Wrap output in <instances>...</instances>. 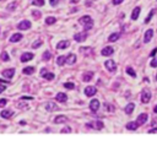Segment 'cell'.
I'll return each mask as SVG.
<instances>
[{
  "label": "cell",
  "mask_w": 157,
  "mask_h": 141,
  "mask_svg": "<svg viewBox=\"0 0 157 141\" xmlns=\"http://www.w3.org/2000/svg\"><path fill=\"white\" fill-rule=\"evenodd\" d=\"M78 22H80L81 25H84L85 31H89V30H91V28L93 27V21H92V18H91V16H89V15L82 16V17L78 20Z\"/></svg>",
  "instance_id": "cell-1"
},
{
  "label": "cell",
  "mask_w": 157,
  "mask_h": 141,
  "mask_svg": "<svg viewBox=\"0 0 157 141\" xmlns=\"http://www.w3.org/2000/svg\"><path fill=\"white\" fill-rule=\"evenodd\" d=\"M151 99V91L149 88H144L141 92V102L143 103H149Z\"/></svg>",
  "instance_id": "cell-2"
},
{
  "label": "cell",
  "mask_w": 157,
  "mask_h": 141,
  "mask_svg": "<svg viewBox=\"0 0 157 141\" xmlns=\"http://www.w3.org/2000/svg\"><path fill=\"white\" fill-rule=\"evenodd\" d=\"M86 38H87V31L78 32V33H76L74 36V39H75L76 42H84V41H86Z\"/></svg>",
  "instance_id": "cell-3"
},
{
  "label": "cell",
  "mask_w": 157,
  "mask_h": 141,
  "mask_svg": "<svg viewBox=\"0 0 157 141\" xmlns=\"http://www.w3.org/2000/svg\"><path fill=\"white\" fill-rule=\"evenodd\" d=\"M104 65H106V67H107L111 72H114L115 69H117V64H115L113 60H111V59H108L107 61L104 63Z\"/></svg>",
  "instance_id": "cell-4"
},
{
  "label": "cell",
  "mask_w": 157,
  "mask_h": 141,
  "mask_svg": "<svg viewBox=\"0 0 157 141\" xmlns=\"http://www.w3.org/2000/svg\"><path fill=\"white\" fill-rule=\"evenodd\" d=\"M97 93V88L95 87V86H89V87L85 88V95L87 96V97H92V96H95Z\"/></svg>",
  "instance_id": "cell-5"
},
{
  "label": "cell",
  "mask_w": 157,
  "mask_h": 141,
  "mask_svg": "<svg viewBox=\"0 0 157 141\" xmlns=\"http://www.w3.org/2000/svg\"><path fill=\"white\" fill-rule=\"evenodd\" d=\"M100 102H98V99L93 98L91 102H90V109L92 110V112H97L98 110V108H100Z\"/></svg>",
  "instance_id": "cell-6"
},
{
  "label": "cell",
  "mask_w": 157,
  "mask_h": 141,
  "mask_svg": "<svg viewBox=\"0 0 157 141\" xmlns=\"http://www.w3.org/2000/svg\"><path fill=\"white\" fill-rule=\"evenodd\" d=\"M31 28V22L28 20H23L22 22L18 23V30H22V31H25V30H30Z\"/></svg>",
  "instance_id": "cell-7"
},
{
  "label": "cell",
  "mask_w": 157,
  "mask_h": 141,
  "mask_svg": "<svg viewBox=\"0 0 157 141\" xmlns=\"http://www.w3.org/2000/svg\"><path fill=\"white\" fill-rule=\"evenodd\" d=\"M147 118H149V115L147 114H145V113H141L139 116H138V119H136V123L140 125H143V124H145L147 121Z\"/></svg>",
  "instance_id": "cell-8"
},
{
  "label": "cell",
  "mask_w": 157,
  "mask_h": 141,
  "mask_svg": "<svg viewBox=\"0 0 157 141\" xmlns=\"http://www.w3.org/2000/svg\"><path fill=\"white\" fill-rule=\"evenodd\" d=\"M152 36H154V30H147L145 32V36H144V42L149 43L152 39Z\"/></svg>",
  "instance_id": "cell-9"
},
{
  "label": "cell",
  "mask_w": 157,
  "mask_h": 141,
  "mask_svg": "<svg viewBox=\"0 0 157 141\" xmlns=\"http://www.w3.org/2000/svg\"><path fill=\"white\" fill-rule=\"evenodd\" d=\"M15 74V69H12V67H10V69H6V70L3 71V76L5 79H11L12 76H14Z\"/></svg>",
  "instance_id": "cell-10"
},
{
  "label": "cell",
  "mask_w": 157,
  "mask_h": 141,
  "mask_svg": "<svg viewBox=\"0 0 157 141\" xmlns=\"http://www.w3.org/2000/svg\"><path fill=\"white\" fill-rule=\"evenodd\" d=\"M33 59V54L30 53V52H26L21 55V61L22 63H26V61H30V60Z\"/></svg>",
  "instance_id": "cell-11"
},
{
  "label": "cell",
  "mask_w": 157,
  "mask_h": 141,
  "mask_svg": "<svg viewBox=\"0 0 157 141\" xmlns=\"http://www.w3.org/2000/svg\"><path fill=\"white\" fill-rule=\"evenodd\" d=\"M41 76L44 77V79H47V80H53V79H54V74L48 72L46 69H42V71H41Z\"/></svg>",
  "instance_id": "cell-12"
},
{
  "label": "cell",
  "mask_w": 157,
  "mask_h": 141,
  "mask_svg": "<svg viewBox=\"0 0 157 141\" xmlns=\"http://www.w3.org/2000/svg\"><path fill=\"white\" fill-rule=\"evenodd\" d=\"M46 109L48 110V112H54V110L59 109V107H58L55 103H53V102H48L46 104Z\"/></svg>",
  "instance_id": "cell-13"
},
{
  "label": "cell",
  "mask_w": 157,
  "mask_h": 141,
  "mask_svg": "<svg viewBox=\"0 0 157 141\" xmlns=\"http://www.w3.org/2000/svg\"><path fill=\"white\" fill-rule=\"evenodd\" d=\"M12 114H14V110H10V109H5V110H3V112L0 113L1 118H4V119H9V118H11Z\"/></svg>",
  "instance_id": "cell-14"
},
{
  "label": "cell",
  "mask_w": 157,
  "mask_h": 141,
  "mask_svg": "<svg viewBox=\"0 0 157 141\" xmlns=\"http://www.w3.org/2000/svg\"><path fill=\"white\" fill-rule=\"evenodd\" d=\"M69 46H70V42H69V41H60V42L57 44V48L63 50V49H66Z\"/></svg>",
  "instance_id": "cell-15"
},
{
  "label": "cell",
  "mask_w": 157,
  "mask_h": 141,
  "mask_svg": "<svg viewBox=\"0 0 157 141\" xmlns=\"http://www.w3.org/2000/svg\"><path fill=\"white\" fill-rule=\"evenodd\" d=\"M68 121V118L65 115H58L54 118V123L55 124H63V123H66Z\"/></svg>",
  "instance_id": "cell-16"
},
{
  "label": "cell",
  "mask_w": 157,
  "mask_h": 141,
  "mask_svg": "<svg viewBox=\"0 0 157 141\" xmlns=\"http://www.w3.org/2000/svg\"><path fill=\"white\" fill-rule=\"evenodd\" d=\"M102 55H104V56H108V55H112V54L114 53V49L112 48V47H106V48H103L102 49Z\"/></svg>",
  "instance_id": "cell-17"
},
{
  "label": "cell",
  "mask_w": 157,
  "mask_h": 141,
  "mask_svg": "<svg viewBox=\"0 0 157 141\" xmlns=\"http://www.w3.org/2000/svg\"><path fill=\"white\" fill-rule=\"evenodd\" d=\"M140 12H141V7H135L134 10H133V14H131V20H138V17H139Z\"/></svg>",
  "instance_id": "cell-18"
},
{
  "label": "cell",
  "mask_w": 157,
  "mask_h": 141,
  "mask_svg": "<svg viewBox=\"0 0 157 141\" xmlns=\"http://www.w3.org/2000/svg\"><path fill=\"white\" fill-rule=\"evenodd\" d=\"M55 98H57L58 102H66V99H68V96L65 95V93H63V92H59Z\"/></svg>",
  "instance_id": "cell-19"
},
{
  "label": "cell",
  "mask_w": 157,
  "mask_h": 141,
  "mask_svg": "<svg viewBox=\"0 0 157 141\" xmlns=\"http://www.w3.org/2000/svg\"><path fill=\"white\" fill-rule=\"evenodd\" d=\"M76 55L75 54H69L68 56H66V63L70 64V65H72V64H75L76 63Z\"/></svg>",
  "instance_id": "cell-20"
},
{
  "label": "cell",
  "mask_w": 157,
  "mask_h": 141,
  "mask_svg": "<svg viewBox=\"0 0 157 141\" xmlns=\"http://www.w3.org/2000/svg\"><path fill=\"white\" fill-rule=\"evenodd\" d=\"M138 128H139V124L136 121H130L126 124V129H129V130H136Z\"/></svg>",
  "instance_id": "cell-21"
},
{
  "label": "cell",
  "mask_w": 157,
  "mask_h": 141,
  "mask_svg": "<svg viewBox=\"0 0 157 141\" xmlns=\"http://www.w3.org/2000/svg\"><path fill=\"white\" fill-rule=\"evenodd\" d=\"M20 39H22V35H21V33H15V35H12V36H11L10 42L15 43V42H18Z\"/></svg>",
  "instance_id": "cell-22"
},
{
  "label": "cell",
  "mask_w": 157,
  "mask_h": 141,
  "mask_svg": "<svg viewBox=\"0 0 157 141\" xmlns=\"http://www.w3.org/2000/svg\"><path fill=\"white\" fill-rule=\"evenodd\" d=\"M119 37H120V35H119L118 32H114V33H112V35L108 37V41H109V42H115L117 39H119Z\"/></svg>",
  "instance_id": "cell-23"
},
{
  "label": "cell",
  "mask_w": 157,
  "mask_h": 141,
  "mask_svg": "<svg viewBox=\"0 0 157 141\" xmlns=\"http://www.w3.org/2000/svg\"><path fill=\"white\" fill-rule=\"evenodd\" d=\"M92 76H93L92 71H90V72H85V74H84V76H82V80L87 82V81H90V80H92Z\"/></svg>",
  "instance_id": "cell-24"
},
{
  "label": "cell",
  "mask_w": 157,
  "mask_h": 141,
  "mask_svg": "<svg viewBox=\"0 0 157 141\" xmlns=\"http://www.w3.org/2000/svg\"><path fill=\"white\" fill-rule=\"evenodd\" d=\"M134 108H135V104H134V103H129L128 106L125 107V113H126V114H131Z\"/></svg>",
  "instance_id": "cell-25"
},
{
  "label": "cell",
  "mask_w": 157,
  "mask_h": 141,
  "mask_svg": "<svg viewBox=\"0 0 157 141\" xmlns=\"http://www.w3.org/2000/svg\"><path fill=\"white\" fill-rule=\"evenodd\" d=\"M22 72H23L25 75H31V74L35 72V67L33 66H27V67H25V69L22 70Z\"/></svg>",
  "instance_id": "cell-26"
},
{
  "label": "cell",
  "mask_w": 157,
  "mask_h": 141,
  "mask_svg": "<svg viewBox=\"0 0 157 141\" xmlns=\"http://www.w3.org/2000/svg\"><path fill=\"white\" fill-rule=\"evenodd\" d=\"M66 63V56H58V59H57V64L59 65V66H61V65H64V64Z\"/></svg>",
  "instance_id": "cell-27"
},
{
  "label": "cell",
  "mask_w": 157,
  "mask_h": 141,
  "mask_svg": "<svg viewBox=\"0 0 157 141\" xmlns=\"http://www.w3.org/2000/svg\"><path fill=\"white\" fill-rule=\"evenodd\" d=\"M57 22V18L53 17V16H49V17L46 18V23L47 25H53V23H55Z\"/></svg>",
  "instance_id": "cell-28"
},
{
  "label": "cell",
  "mask_w": 157,
  "mask_h": 141,
  "mask_svg": "<svg viewBox=\"0 0 157 141\" xmlns=\"http://www.w3.org/2000/svg\"><path fill=\"white\" fill-rule=\"evenodd\" d=\"M126 74L128 75H130V76H131V77H136V72L135 71H134V69H133V67H126Z\"/></svg>",
  "instance_id": "cell-29"
},
{
  "label": "cell",
  "mask_w": 157,
  "mask_h": 141,
  "mask_svg": "<svg viewBox=\"0 0 157 141\" xmlns=\"http://www.w3.org/2000/svg\"><path fill=\"white\" fill-rule=\"evenodd\" d=\"M64 87L68 88V90H74V88H75V85L72 84V82H65V84H64Z\"/></svg>",
  "instance_id": "cell-30"
},
{
  "label": "cell",
  "mask_w": 157,
  "mask_h": 141,
  "mask_svg": "<svg viewBox=\"0 0 157 141\" xmlns=\"http://www.w3.org/2000/svg\"><path fill=\"white\" fill-rule=\"evenodd\" d=\"M50 56H52V54H50L49 50H46L44 53H43V60H49Z\"/></svg>",
  "instance_id": "cell-31"
},
{
  "label": "cell",
  "mask_w": 157,
  "mask_h": 141,
  "mask_svg": "<svg viewBox=\"0 0 157 141\" xmlns=\"http://www.w3.org/2000/svg\"><path fill=\"white\" fill-rule=\"evenodd\" d=\"M104 108L107 112H114V107L112 106V104H108V103H104Z\"/></svg>",
  "instance_id": "cell-32"
},
{
  "label": "cell",
  "mask_w": 157,
  "mask_h": 141,
  "mask_svg": "<svg viewBox=\"0 0 157 141\" xmlns=\"http://www.w3.org/2000/svg\"><path fill=\"white\" fill-rule=\"evenodd\" d=\"M32 4L36 5V6H43L44 5V0H33Z\"/></svg>",
  "instance_id": "cell-33"
},
{
  "label": "cell",
  "mask_w": 157,
  "mask_h": 141,
  "mask_svg": "<svg viewBox=\"0 0 157 141\" xmlns=\"http://www.w3.org/2000/svg\"><path fill=\"white\" fill-rule=\"evenodd\" d=\"M95 125H96V129H98V130H101V129H103V123L101 121V120H97L96 123H95Z\"/></svg>",
  "instance_id": "cell-34"
},
{
  "label": "cell",
  "mask_w": 157,
  "mask_h": 141,
  "mask_svg": "<svg viewBox=\"0 0 157 141\" xmlns=\"http://www.w3.org/2000/svg\"><path fill=\"white\" fill-rule=\"evenodd\" d=\"M152 16H154V10H151V11H150V14H149V16H147L146 18H145V21H144V22H145V23H149V22L151 21V18H152Z\"/></svg>",
  "instance_id": "cell-35"
},
{
  "label": "cell",
  "mask_w": 157,
  "mask_h": 141,
  "mask_svg": "<svg viewBox=\"0 0 157 141\" xmlns=\"http://www.w3.org/2000/svg\"><path fill=\"white\" fill-rule=\"evenodd\" d=\"M41 44H42V41H41V39H37L36 42L32 44V48H35V49H36V48H38V47L41 46Z\"/></svg>",
  "instance_id": "cell-36"
},
{
  "label": "cell",
  "mask_w": 157,
  "mask_h": 141,
  "mask_svg": "<svg viewBox=\"0 0 157 141\" xmlns=\"http://www.w3.org/2000/svg\"><path fill=\"white\" fill-rule=\"evenodd\" d=\"M1 59H3L4 61H9V60H10L9 59V54H7L6 52H4V53L1 54Z\"/></svg>",
  "instance_id": "cell-37"
},
{
  "label": "cell",
  "mask_w": 157,
  "mask_h": 141,
  "mask_svg": "<svg viewBox=\"0 0 157 141\" xmlns=\"http://www.w3.org/2000/svg\"><path fill=\"white\" fill-rule=\"evenodd\" d=\"M150 65H151L152 67H157V58H154V59L151 60Z\"/></svg>",
  "instance_id": "cell-38"
},
{
  "label": "cell",
  "mask_w": 157,
  "mask_h": 141,
  "mask_svg": "<svg viewBox=\"0 0 157 141\" xmlns=\"http://www.w3.org/2000/svg\"><path fill=\"white\" fill-rule=\"evenodd\" d=\"M16 7V3H11L9 6H7V10H10V11H12Z\"/></svg>",
  "instance_id": "cell-39"
},
{
  "label": "cell",
  "mask_w": 157,
  "mask_h": 141,
  "mask_svg": "<svg viewBox=\"0 0 157 141\" xmlns=\"http://www.w3.org/2000/svg\"><path fill=\"white\" fill-rule=\"evenodd\" d=\"M49 3H50V5H52V6H55V5L59 3V0H49Z\"/></svg>",
  "instance_id": "cell-40"
},
{
  "label": "cell",
  "mask_w": 157,
  "mask_h": 141,
  "mask_svg": "<svg viewBox=\"0 0 157 141\" xmlns=\"http://www.w3.org/2000/svg\"><path fill=\"white\" fill-rule=\"evenodd\" d=\"M61 133H63V134H65V133H71V129L66 127L65 129H63V130H61Z\"/></svg>",
  "instance_id": "cell-41"
},
{
  "label": "cell",
  "mask_w": 157,
  "mask_h": 141,
  "mask_svg": "<svg viewBox=\"0 0 157 141\" xmlns=\"http://www.w3.org/2000/svg\"><path fill=\"white\" fill-rule=\"evenodd\" d=\"M7 103V101L5 98H3V99H0V107H3V106H5Z\"/></svg>",
  "instance_id": "cell-42"
},
{
  "label": "cell",
  "mask_w": 157,
  "mask_h": 141,
  "mask_svg": "<svg viewBox=\"0 0 157 141\" xmlns=\"http://www.w3.org/2000/svg\"><path fill=\"white\" fill-rule=\"evenodd\" d=\"M149 134H157V128H155V129H151V130H149Z\"/></svg>",
  "instance_id": "cell-43"
},
{
  "label": "cell",
  "mask_w": 157,
  "mask_h": 141,
  "mask_svg": "<svg viewBox=\"0 0 157 141\" xmlns=\"http://www.w3.org/2000/svg\"><path fill=\"white\" fill-rule=\"evenodd\" d=\"M5 88H6L5 87V85H0V93H3V92L5 91Z\"/></svg>",
  "instance_id": "cell-44"
},
{
  "label": "cell",
  "mask_w": 157,
  "mask_h": 141,
  "mask_svg": "<svg viewBox=\"0 0 157 141\" xmlns=\"http://www.w3.org/2000/svg\"><path fill=\"white\" fill-rule=\"evenodd\" d=\"M121 3H123V0H113L114 5H118V4H121Z\"/></svg>",
  "instance_id": "cell-45"
},
{
  "label": "cell",
  "mask_w": 157,
  "mask_h": 141,
  "mask_svg": "<svg viewBox=\"0 0 157 141\" xmlns=\"http://www.w3.org/2000/svg\"><path fill=\"white\" fill-rule=\"evenodd\" d=\"M156 53H157V48H154V50H152V52L150 53V56H154Z\"/></svg>",
  "instance_id": "cell-46"
},
{
  "label": "cell",
  "mask_w": 157,
  "mask_h": 141,
  "mask_svg": "<svg viewBox=\"0 0 157 141\" xmlns=\"http://www.w3.org/2000/svg\"><path fill=\"white\" fill-rule=\"evenodd\" d=\"M33 16H36V17H39V16H41V12H36V11H33Z\"/></svg>",
  "instance_id": "cell-47"
},
{
  "label": "cell",
  "mask_w": 157,
  "mask_h": 141,
  "mask_svg": "<svg viewBox=\"0 0 157 141\" xmlns=\"http://www.w3.org/2000/svg\"><path fill=\"white\" fill-rule=\"evenodd\" d=\"M22 99H30V101H31V99H33V97H28V96H23V97H22Z\"/></svg>",
  "instance_id": "cell-48"
},
{
  "label": "cell",
  "mask_w": 157,
  "mask_h": 141,
  "mask_svg": "<svg viewBox=\"0 0 157 141\" xmlns=\"http://www.w3.org/2000/svg\"><path fill=\"white\" fill-rule=\"evenodd\" d=\"M154 112H155V113H157V104H156V106H155V108H154Z\"/></svg>",
  "instance_id": "cell-49"
},
{
  "label": "cell",
  "mask_w": 157,
  "mask_h": 141,
  "mask_svg": "<svg viewBox=\"0 0 157 141\" xmlns=\"http://www.w3.org/2000/svg\"><path fill=\"white\" fill-rule=\"evenodd\" d=\"M78 0H71V3H77Z\"/></svg>",
  "instance_id": "cell-50"
},
{
  "label": "cell",
  "mask_w": 157,
  "mask_h": 141,
  "mask_svg": "<svg viewBox=\"0 0 157 141\" xmlns=\"http://www.w3.org/2000/svg\"><path fill=\"white\" fill-rule=\"evenodd\" d=\"M156 80H157V75H156Z\"/></svg>",
  "instance_id": "cell-51"
},
{
  "label": "cell",
  "mask_w": 157,
  "mask_h": 141,
  "mask_svg": "<svg viewBox=\"0 0 157 141\" xmlns=\"http://www.w3.org/2000/svg\"><path fill=\"white\" fill-rule=\"evenodd\" d=\"M1 1H3V0H1Z\"/></svg>",
  "instance_id": "cell-52"
}]
</instances>
